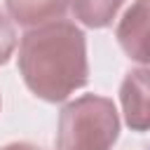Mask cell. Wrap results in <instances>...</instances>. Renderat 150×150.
Masks as SVG:
<instances>
[{"label":"cell","instance_id":"1","mask_svg":"<svg viewBox=\"0 0 150 150\" xmlns=\"http://www.w3.org/2000/svg\"><path fill=\"white\" fill-rule=\"evenodd\" d=\"M19 70L28 89L45 101H61L87 82L82 30L70 21H49L21 38Z\"/></svg>","mask_w":150,"mask_h":150},{"label":"cell","instance_id":"2","mask_svg":"<svg viewBox=\"0 0 150 150\" xmlns=\"http://www.w3.org/2000/svg\"><path fill=\"white\" fill-rule=\"evenodd\" d=\"M117 112L112 101L87 94L68 103L59 120V150H110L117 138Z\"/></svg>","mask_w":150,"mask_h":150},{"label":"cell","instance_id":"3","mask_svg":"<svg viewBox=\"0 0 150 150\" xmlns=\"http://www.w3.org/2000/svg\"><path fill=\"white\" fill-rule=\"evenodd\" d=\"M117 40L129 59L150 61V0H136L117 26Z\"/></svg>","mask_w":150,"mask_h":150},{"label":"cell","instance_id":"4","mask_svg":"<svg viewBox=\"0 0 150 150\" xmlns=\"http://www.w3.org/2000/svg\"><path fill=\"white\" fill-rule=\"evenodd\" d=\"M124 120L134 131L150 129V68L127 73L120 89Z\"/></svg>","mask_w":150,"mask_h":150},{"label":"cell","instance_id":"5","mask_svg":"<svg viewBox=\"0 0 150 150\" xmlns=\"http://www.w3.org/2000/svg\"><path fill=\"white\" fill-rule=\"evenodd\" d=\"M68 2L70 0H7V9L14 16V21L23 26H42L61 19Z\"/></svg>","mask_w":150,"mask_h":150},{"label":"cell","instance_id":"6","mask_svg":"<svg viewBox=\"0 0 150 150\" xmlns=\"http://www.w3.org/2000/svg\"><path fill=\"white\" fill-rule=\"evenodd\" d=\"M122 2L124 0H73V9L77 19H82L87 26L101 28L115 16Z\"/></svg>","mask_w":150,"mask_h":150},{"label":"cell","instance_id":"7","mask_svg":"<svg viewBox=\"0 0 150 150\" xmlns=\"http://www.w3.org/2000/svg\"><path fill=\"white\" fill-rule=\"evenodd\" d=\"M14 47H16L14 28H12V23L7 21V16H5V14H0V66L12 56Z\"/></svg>","mask_w":150,"mask_h":150},{"label":"cell","instance_id":"8","mask_svg":"<svg viewBox=\"0 0 150 150\" xmlns=\"http://www.w3.org/2000/svg\"><path fill=\"white\" fill-rule=\"evenodd\" d=\"M2 150H42V148L30 145V143H12V145H5Z\"/></svg>","mask_w":150,"mask_h":150}]
</instances>
